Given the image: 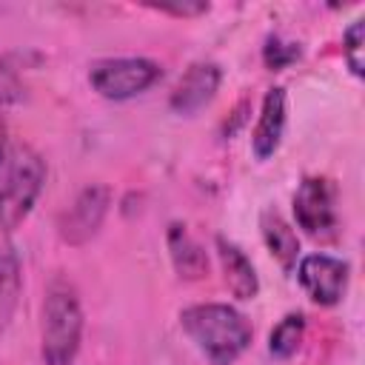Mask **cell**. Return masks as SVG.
I'll list each match as a JSON object with an SVG mask.
<instances>
[{"label":"cell","instance_id":"obj_9","mask_svg":"<svg viewBox=\"0 0 365 365\" xmlns=\"http://www.w3.org/2000/svg\"><path fill=\"white\" fill-rule=\"evenodd\" d=\"M285 120H288V100H285V88L274 86L265 91L262 106H259V117L257 125L251 131V151L257 160H268L274 157V151L282 143L285 134Z\"/></svg>","mask_w":365,"mask_h":365},{"label":"cell","instance_id":"obj_3","mask_svg":"<svg viewBox=\"0 0 365 365\" xmlns=\"http://www.w3.org/2000/svg\"><path fill=\"white\" fill-rule=\"evenodd\" d=\"M46 182V163L31 145H14L0 182V231H14L31 214Z\"/></svg>","mask_w":365,"mask_h":365},{"label":"cell","instance_id":"obj_15","mask_svg":"<svg viewBox=\"0 0 365 365\" xmlns=\"http://www.w3.org/2000/svg\"><path fill=\"white\" fill-rule=\"evenodd\" d=\"M299 54H302L299 43H294V40H282L279 34L268 37V40H265V46H262V60H265V66H268L271 71H277V68H285V66L297 63V60H299Z\"/></svg>","mask_w":365,"mask_h":365},{"label":"cell","instance_id":"obj_14","mask_svg":"<svg viewBox=\"0 0 365 365\" xmlns=\"http://www.w3.org/2000/svg\"><path fill=\"white\" fill-rule=\"evenodd\" d=\"M20 297V257L11 245H0V322H9V317L17 308Z\"/></svg>","mask_w":365,"mask_h":365},{"label":"cell","instance_id":"obj_18","mask_svg":"<svg viewBox=\"0 0 365 365\" xmlns=\"http://www.w3.org/2000/svg\"><path fill=\"white\" fill-rule=\"evenodd\" d=\"M154 11H163V14H174V17H197V14H205L208 11V3L202 0H194V3H157L151 6Z\"/></svg>","mask_w":365,"mask_h":365},{"label":"cell","instance_id":"obj_10","mask_svg":"<svg viewBox=\"0 0 365 365\" xmlns=\"http://www.w3.org/2000/svg\"><path fill=\"white\" fill-rule=\"evenodd\" d=\"M217 257H220V265H222V277H225V285L231 288V294L237 299H254L259 294V277H257V268L254 262L248 259V254L231 242L228 237H217Z\"/></svg>","mask_w":365,"mask_h":365},{"label":"cell","instance_id":"obj_19","mask_svg":"<svg viewBox=\"0 0 365 365\" xmlns=\"http://www.w3.org/2000/svg\"><path fill=\"white\" fill-rule=\"evenodd\" d=\"M9 154H11V148H9V134H6V123L0 120V171L6 168Z\"/></svg>","mask_w":365,"mask_h":365},{"label":"cell","instance_id":"obj_11","mask_svg":"<svg viewBox=\"0 0 365 365\" xmlns=\"http://www.w3.org/2000/svg\"><path fill=\"white\" fill-rule=\"evenodd\" d=\"M259 228H262V240H265L271 257L279 262V268L294 271L299 262V237L291 228V222L277 208H265L259 217Z\"/></svg>","mask_w":365,"mask_h":365},{"label":"cell","instance_id":"obj_5","mask_svg":"<svg viewBox=\"0 0 365 365\" xmlns=\"http://www.w3.org/2000/svg\"><path fill=\"white\" fill-rule=\"evenodd\" d=\"M294 220L297 225L317 240H328L336 234V185L328 177H305L294 191Z\"/></svg>","mask_w":365,"mask_h":365},{"label":"cell","instance_id":"obj_7","mask_svg":"<svg viewBox=\"0 0 365 365\" xmlns=\"http://www.w3.org/2000/svg\"><path fill=\"white\" fill-rule=\"evenodd\" d=\"M108 202H111V191L103 182H88L86 188H80V194L71 200V205L60 214V237L68 245H86L103 225L106 214H108Z\"/></svg>","mask_w":365,"mask_h":365},{"label":"cell","instance_id":"obj_4","mask_svg":"<svg viewBox=\"0 0 365 365\" xmlns=\"http://www.w3.org/2000/svg\"><path fill=\"white\" fill-rule=\"evenodd\" d=\"M163 77V66L148 57H106L91 63L88 83L106 100H131Z\"/></svg>","mask_w":365,"mask_h":365},{"label":"cell","instance_id":"obj_12","mask_svg":"<svg viewBox=\"0 0 365 365\" xmlns=\"http://www.w3.org/2000/svg\"><path fill=\"white\" fill-rule=\"evenodd\" d=\"M165 240H168V254H171V262L180 279H202L208 274L205 248L188 234L182 222H171Z\"/></svg>","mask_w":365,"mask_h":365},{"label":"cell","instance_id":"obj_6","mask_svg":"<svg viewBox=\"0 0 365 365\" xmlns=\"http://www.w3.org/2000/svg\"><path fill=\"white\" fill-rule=\"evenodd\" d=\"M351 265L331 254H305L297 262V279L302 291L322 308H334L342 302L348 291Z\"/></svg>","mask_w":365,"mask_h":365},{"label":"cell","instance_id":"obj_13","mask_svg":"<svg viewBox=\"0 0 365 365\" xmlns=\"http://www.w3.org/2000/svg\"><path fill=\"white\" fill-rule=\"evenodd\" d=\"M302 336H305V317L299 311H291L285 314L268 334V354L274 359H291L299 345H302Z\"/></svg>","mask_w":365,"mask_h":365},{"label":"cell","instance_id":"obj_17","mask_svg":"<svg viewBox=\"0 0 365 365\" xmlns=\"http://www.w3.org/2000/svg\"><path fill=\"white\" fill-rule=\"evenodd\" d=\"M20 97H23V86H20L17 74L6 63H0V106H11Z\"/></svg>","mask_w":365,"mask_h":365},{"label":"cell","instance_id":"obj_1","mask_svg":"<svg viewBox=\"0 0 365 365\" xmlns=\"http://www.w3.org/2000/svg\"><path fill=\"white\" fill-rule=\"evenodd\" d=\"M180 325L211 365H234L251 345V322L228 302H200L180 311Z\"/></svg>","mask_w":365,"mask_h":365},{"label":"cell","instance_id":"obj_8","mask_svg":"<svg viewBox=\"0 0 365 365\" xmlns=\"http://www.w3.org/2000/svg\"><path fill=\"white\" fill-rule=\"evenodd\" d=\"M220 83H222V68L217 63H211V60L191 63L188 71L177 80V86L168 97L171 111H177L182 117H191V114L202 111L217 97Z\"/></svg>","mask_w":365,"mask_h":365},{"label":"cell","instance_id":"obj_16","mask_svg":"<svg viewBox=\"0 0 365 365\" xmlns=\"http://www.w3.org/2000/svg\"><path fill=\"white\" fill-rule=\"evenodd\" d=\"M362 40H365V20H354L345 34H342V48H345V63L354 77H362Z\"/></svg>","mask_w":365,"mask_h":365},{"label":"cell","instance_id":"obj_2","mask_svg":"<svg viewBox=\"0 0 365 365\" xmlns=\"http://www.w3.org/2000/svg\"><path fill=\"white\" fill-rule=\"evenodd\" d=\"M83 342V308L77 288L66 277H54L43 297L40 356L43 365H74Z\"/></svg>","mask_w":365,"mask_h":365}]
</instances>
